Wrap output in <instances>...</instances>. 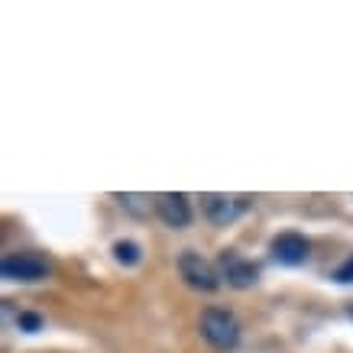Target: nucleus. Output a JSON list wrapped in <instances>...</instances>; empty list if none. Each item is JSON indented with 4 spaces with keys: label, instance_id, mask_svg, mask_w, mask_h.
Listing matches in <instances>:
<instances>
[{
    "label": "nucleus",
    "instance_id": "4",
    "mask_svg": "<svg viewBox=\"0 0 353 353\" xmlns=\"http://www.w3.org/2000/svg\"><path fill=\"white\" fill-rule=\"evenodd\" d=\"M217 266H221V276L227 279V285H234V289H250V285H256L259 279V269L240 253H234V250H224Z\"/></svg>",
    "mask_w": 353,
    "mask_h": 353
},
{
    "label": "nucleus",
    "instance_id": "10",
    "mask_svg": "<svg viewBox=\"0 0 353 353\" xmlns=\"http://www.w3.org/2000/svg\"><path fill=\"white\" fill-rule=\"evenodd\" d=\"M334 279L337 282H353V256L343 263V266H337V272H334Z\"/></svg>",
    "mask_w": 353,
    "mask_h": 353
},
{
    "label": "nucleus",
    "instance_id": "6",
    "mask_svg": "<svg viewBox=\"0 0 353 353\" xmlns=\"http://www.w3.org/2000/svg\"><path fill=\"white\" fill-rule=\"evenodd\" d=\"M272 256L285 266H299L308 259V240L301 234H282L272 240Z\"/></svg>",
    "mask_w": 353,
    "mask_h": 353
},
{
    "label": "nucleus",
    "instance_id": "5",
    "mask_svg": "<svg viewBox=\"0 0 353 353\" xmlns=\"http://www.w3.org/2000/svg\"><path fill=\"white\" fill-rule=\"evenodd\" d=\"M156 214L165 221L169 227H188L192 224V208L185 194H159L156 198Z\"/></svg>",
    "mask_w": 353,
    "mask_h": 353
},
{
    "label": "nucleus",
    "instance_id": "11",
    "mask_svg": "<svg viewBox=\"0 0 353 353\" xmlns=\"http://www.w3.org/2000/svg\"><path fill=\"white\" fill-rule=\"evenodd\" d=\"M350 318H353V305H350Z\"/></svg>",
    "mask_w": 353,
    "mask_h": 353
},
{
    "label": "nucleus",
    "instance_id": "3",
    "mask_svg": "<svg viewBox=\"0 0 353 353\" xmlns=\"http://www.w3.org/2000/svg\"><path fill=\"white\" fill-rule=\"evenodd\" d=\"M0 272H3V279H13V282H39L49 272V266H46V259L32 256V253H13V256H3Z\"/></svg>",
    "mask_w": 353,
    "mask_h": 353
},
{
    "label": "nucleus",
    "instance_id": "8",
    "mask_svg": "<svg viewBox=\"0 0 353 353\" xmlns=\"http://www.w3.org/2000/svg\"><path fill=\"white\" fill-rule=\"evenodd\" d=\"M114 256H117V263H123V266H137L139 246L133 243V240H120V243H114Z\"/></svg>",
    "mask_w": 353,
    "mask_h": 353
},
{
    "label": "nucleus",
    "instance_id": "2",
    "mask_svg": "<svg viewBox=\"0 0 353 353\" xmlns=\"http://www.w3.org/2000/svg\"><path fill=\"white\" fill-rule=\"evenodd\" d=\"M179 272H182V279L192 285V289L198 292H214L217 285H221V276H217V269L208 263V259H201L198 253H182L179 256Z\"/></svg>",
    "mask_w": 353,
    "mask_h": 353
},
{
    "label": "nucleus",
    "instance_id": "1",
    "mask_svg": "<svg viewBox=\"0 0 353 353\" xmlns=\"http://www.w3.org/2000/svg\"><path fill=\"white\" fill-rule=\"evenodd\" d=\"M201 337L214 350H234L240 341V321L224 308H208L201 314Z\"/></svg>",
    "mask_w": 353,
    "mask_h": 353
},
{
    "label": "nucleus",
    "instance_id": "7",
    "mask_svg": "<svg viewBox=\"0 0 353 353\" xmlns=\"http://www.w3.org/2000/svg\"><path fill=\"white\" fill-rule=\"evenodd\" d=\"M201 208L214 224H227V221H234V217L243 211V201H234V198H227V194H204Z\"/></svg>",
    "mask_w": 353,
    "mask_h": 353
},
{
    "label": "nucleus",
    "instance_id": "9",
    "mask_svg": "<svg viewBox=\"0 0 353 353\" xmlns=\"http://www.w3.org/2000/svg\"><path fill=\"white\" fill-rule=\"evenodd\" d=\"M17 324H20L23 331H39V327H43V318L32 314V311H23L20 318H17Z\"/></svg>",
    "mask_w": 353,
    "mask_h": 353
}]
</instances>
